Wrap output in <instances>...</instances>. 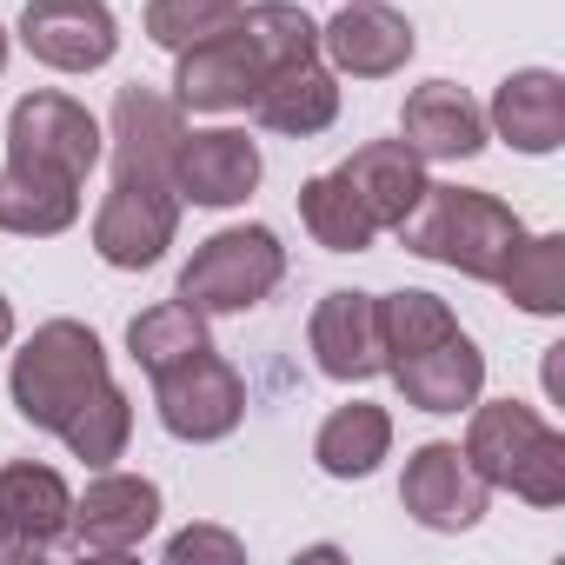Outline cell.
<instances>
[{"mask_svg": "<svg viewBox=\"0 0 565 565\" xmlns=\"http://www.w3.org/2000/svg\"><path fill=\"white\" fill-rule=\"evenodd\" d=\"M393 233H399L406 253H419L433 266H452L466 279H492V287H499L505 259L525 239V220L505 200L479 193V186H433L426 180V193L406 206V220Z\"/></svg>", "mask_w": 565, "mask_h": 565, "instance_id": "obj_1", "label": "cell"}, {"mask_svg": "<svg viewBox=\"0 0 565 565\" xmlns=\"http://www.w3.org/2000/svg\"><path fill=\"white\" fill-rule=\"evenodd\" d=\"M466 459L486 486H505L525 505H565V433L545 426L525 399H472Z\"/></svg>", "mask_w": 565, "mask_h": 565, "instance_id": "obj_2", "label": "cell"}, {"mask_svg": "<svg viewBox=\"0 0 565 565\" xmlns=\"http://www.w3.org/2000/svg\"><path fill=\"white\" fill-rule=\"evenodd\" d=\"M107 380H114V373H107L100 333L81 327V320H47V327H34V340L14 353L8 393H14V406H21L28 426L61 433Z\"/></svg>", "mask_w": 565, "mask_h": 565, "instance_id": "obj_3", "label": "cell"}, {"mask_svg": "<svg viewBox=\"0 0 565 565\" xmlns=\"http://www.w3.org/2000/svg\"><path fill=\"white\" fill-rule=\"evenodd\" d=\"M279 279H287V246L273 226H226L200 239V253L180 266V294L193 313H253Z\"/></svg>", "mask_w": 565, "mask_h": 565, "instance_id": "obj_4", "label": "cell"}, {"mask_svg": "<svg viewBox=\"0 0 565 565\" xmlns=\"http://www.w3.org/2000/svg\"><path fill=\"white\" fill-rule=\"evenodd\" d=\"M100 147H107L100 120L67 94H28L8 114V160L14 167H41V173L87 186V173L100 167Z\"/></svg>", "mask_w": 565, "mask_h": 565, "instance_id": "obj_5", "label": "cell"}, {"mask_svg": "<svg viewBox=\"0 0 565 565\" xmlns=\"http://www.w3.org/2000/svg\"><path fill=\"white\" fill-rule=\"evenodd\" d=\"M153 413H160V426H167L173 439L213 446V439H226V433L246 419V386H239V373L206 347V353H193V360L153 373Z\"/></svg>", "mask_w": 565, "mask_h": 565, "instance_id": "obj_6", "label": "cell"}, {"mask_svg": "<svg viewBox=\"0 0 565 565\" xmlns=\"http://www.w3.org/2000/svg\"><path fill=\"white\" fill-rule=\"evenodd\" d=\"M173 226H180V193L167 180L114 173V193L94 213V253L120 273H140L173 246Z\"/></svg>", "mask_w": 565, "mask_h": 565, "instance_id": "obj_7", "label": "cell"}, {"mask_svg": "<svg viewBox=\"0 0 565 565\" xmlns=\"http://www.w3.org/2000/svg\"><path fill=\"white\" fill-rule=\"evenodd\" d=\"M486 499H492V486L472 472L466 446H452V439H426V446L406 459L399 505H406L426 532H472V525L486 519Z\"/></svg>", "mask_w": 565, "mask_h": 565, "instance_id": "obj_8", "label": "cell"}, {"mask_svg": "<svg viewBox=\"0 0 565 565\" xmlns=\"http://www.w3.org/2000/svg\"><path fill=\"white\" fill-rule=\"evenodd\" d=\"M21 47L54 74H94L120 47V21L107 0H28Z\"/></svg>", "mask_w": 565, "mask_h": 565, "instance_id": "obj_9", "label": "cell"}, {"mask_svg": "<svg viewBox=\"0 0 565 565\" xmlns=\"http://www.w3.org/2000/svg\"><path fill=\"white\" fill-rule=\"evenodd\" d=\"M153 525H160V486L140 479V472H107V466H100V479L74 499L67 539H74L81 552H94V558H120V552H134Z\"/></svg>", "mask_w": 565, "mask_h": 565, "instance_id": "obj_10", "label": "cell"}, {"mask_svg": "<svg viewBox=\"0 0 565 565\" xmlns=\"http://www.w3.org/2000/svg\"><path fill=\"white\" fill-rule=\"evenodd\" d=\"M413 21L386 0H347V8L320 28V54L333 61V74H353V81H386L413 61Z\"/></svg>", "mask_w": 565, "mask_h": 565, "instance_id": "obj_11", "label": "cell"}, {"mask_svg": "<svg viewBox=\"0 0 565 565\" xmlns=\"http://www.w3.org/2000/svg\"><path fill=\"white\" fill-rule=\"evenodd\" d=\"M307 347H313L320 373H327V380H340V386H360V380L386 373V347H380V300H373V294H353V287L327 294V300L313 307Z\"/></svg>", "mask_w": 565, "mask_h": 565, "instance_id": "obj_12", "label": "cell"}, {"mask_svg": "<svg viewBox=\"0 0 565 565\" xmlns=\"http://www.w3.org/2000/svg\"><path fill=\"white\" fill-rule=\"evenodd\" d=\"M186 107L153 94V87H120L114 100V173H140V180H167L173 186V160L186 140Z\"/></svg>", "mask_w": 565, "mask_h": 565, "instance_id": "obj_13", "label": "cell"}, {"mask_svg": "<svg viewBox=\"0 0 565 565\" xmlns=\"http://www.w3.org/2000/svg\"><path fill=\"white\" fill-rule=\"evenodd\" d=\"M253 120L266 134H287V140H313L340 120V74L313 61H294V67H266L259 87H253Z\"/></svg>", "mask_w": 565, "mask_h": 565, "instance_id": "obj_14", "label": "cell"}, {"mask_svg": "<svg viewBox=\"0 0 565 565\" xmlns=\"http://www.w3.org/2000/svg\"><path fill=\"white\" fill-rule=\"evenodd\" d=\"M259 186V147L239 127H206L180 140L173 160V193L193 206H239Z\"/></svg>", "mask_w": 565, "mask_h": 565, "instance_id": "obj_15", "label": "cell"}, {"mask_svg": "<svg viewBox=\"0 0 565 565\" xmlns=\"http://www.w3.org/2000/svg\"><path fill=\"white\" fill-rule=\"evenodd\" d=\"M67 525H74V492L54 466L34 459L0 466V539L14 552H47L67 539Z\"/></svg>", "mask_w": 565, "mask_h": 565, "instance_id": "obj_16", "label": "cell"}, {"mask_svg": "<svg viewBox=\"0 0 565 565\" xmlns=\"http://www.w3.org/2000/svg\"><path fill=\"white\" fill-rule=\"evenodd\" d=\"M386 373L406 393V406H419V413H466L479 399V386H486V353L452 327L446 340H433V347H419L406 360H386Z\"/></svg>", "mask_w": 565, "mask_h": 565, "instance_id": "obj_17", "label": "cell"}, {"mask_svg": "<svg viewBox=\"0 0 565 565\" xmlns=\"http://www.w3.org/2000/svg\"><path fill=\"white\" fill-rule=\"evenodd\" d=\"M486 127L512 147V153H558L565 147V81L552 67H519L499 81Z\"/></svg>", "mask_w": 565, "mask_h": 565, "instance_id": "obj_18", "label": "cell"}, {"mask_svg": "<svg viewBox=\"0 0 565 565\" xmlns=\"http://www.w3.org/2000/svg\"><path fill=\"white\" fill-rule=\"evenodd\" d=\"M399 140L419 160H472L486 147V107L452 81H426L399 107Z\"/></svg>", "mask_w": 565, "mask_h": 565, "instance_id": "obj_19", "label": "cell"}, {"mask_svg": "<svg viewBox=\"0 0 565 565\" xmlns=\"http://www.w3.org/2000/svg\"><path fill=\"white\" fill-rule=\"evenodd\" d=\"M253 87H259V61H253L239 28L186 47L180 67H173V100L193 107V114H239L253 100Z\"/></svg>", "mask_w": 565, "mask_h": 565, "instance_id": "obj_20", "label": "cell"}, {"mask_svg": "<svg viewBox=\"0 0 565 565\" xmlns=\"http://www.w3.org/2000/svg\"><path fill=\"white\" fill-rule=\"evenodd\" d=\"M340 180L360 193V206L373 213V226L393 233V226L406 220V206L426 193V160H419L406 140H366V147L340 167Z\"/></svg>", "mask_w": 565, "mask_h": 565, "instance_id": "obj_21", "label": "cell"}, {"mask_svg": "<svg viewBox=\"0 0 565 565\" xmlns=\"http://www.w3.org/2000/svg\"><path fill=\"white\" fill-rule=\"evenodd\" d=\"M81 220V180L41 173V167H0V233L21 239H54Z\"/></svg>", "mask_w": 565, "mask_h": 565, "instance_id": "obj_22", "label": "cell"}, {"mask_svg": "<svg viewBox=\"0 0 565 565\" xmlns=\"http://www.w3.org/2000/svg\"><path fill=\"white\" fill-rule=\"evenodd\" d=\"M386 452H393V419H386V406H373V399L333 406L327 426L313 433V459H320L327 479H366Z\"/></svg>", "mask_w": 565, "mask_h": 565, "instance_id": "obj_23", "label": "cell"}, {"mask_svg": "<svg viewBox=\"0 0 565 565\" xmlns=\"http://www.w3.org/2000/svg\"><path fill=\"white\" fill-rule=\"evenodd\" d=\"M206 347H213L206 340V313H193L186 300H160V307L134 313V327H127V353H134V366L147 380L180 366V360H193V353H206Z\"/></svg>", "mask_w": 565, "mask_h": 565, "instance_id": "obj_24", "label": "cell"}, {"mask_svg": "<svg viewBox=\"0 0 565 565\" xmlns=\"http://www.w3.org/2000/svg\"><path fill=\"white\" fill-rule=\"evenodd\" d=\"M499 287H505L512 307H525L539 320H558L565 313V233H539V239L525 233L519 253L499 273Z\"/></svg>", "mask_w": 565, "mask_h": 565, "instance_id": "obj_25", "label": "cell"}, {"mask_svg": "<svg viewBox=\"0 0 565 565\" xmlns=\"http://www.w3.org/2000/svg\"><path fill=\"white\" fill-rule=\"evenodd\" d=\"M300 220H307V233L327 246V253H366L373 246V213L360 206V193L340 180V173H313L307 186H300Z\"/></svg>", "mask_w": 565, "mask_h": 565, "instance_id": "obj_26", "label": "cell"}, {"mask_svg": "<svg viewBox=\"0 0 565 565\" xmlns=\"http://www.w3.org/2000/svg\"><path fill=\"white\" fill-rule=\"evenodd\" d=\"M233 28L246 34L259 74H266V67H294V61H313V54H320V21H313L307 8H294V0H259V8H239Z\"/></svg>", "mask_w": 565, "mask_h": 565, "instance_id": "obj_27", "label": "cell"}, {"mask_svg": "<svg viewBox=\"0 0 565 565\" xmlns=\"http://www.w3.org/2000/svg\"><path fill=\"white\" fill-rule=\"evenodd\" d=\"M452 327H459V320H452V307H446L439 294H419V287L380 294V347H386V360H406V353L446 340Z\"/></svg>", "mask_w": 565, "mask_h": 565, "instance_id": "obj_28", "label": "cell"}, {"mask_svg": "<svg viewBox=\"0 0 565 565\" xmlns=\"http://www.w3.org/2000/svg\"><path fill=\"white\" fill-rule=\"evenodd\" d=\"M127 433H134V399L107 380L67 426H61V439H67V452L74 459H87V466H114L120 452H127Z\"/></svg>", "mask_w": 565, "mask_h": 565, "instance_id": "obj_29", "label": "cell"}, {"mask_svg": "<svg viewBox=\"0 0 565 565\" xmlns=\"http://www.w3.org/2000/svg\"><path fill=\"white\" fill-rule=\"evenodd\" d=\"M239 21V0H147V41L167 54H186Z\"/></svg>", "mask_w": 565, "mask_h": 565, "instance_id": "obj_30", "label": "cell"}, {"mask_svg": "<svg viewBox=\"0 0 565 565\" xmlns=\"http://www.w3.org/2000/svg\"><path fill=\"white\" fill-rule=\"evenodd\" d=\"M167 558H173V565H186V558H220V565H239V558H246V545H239L233 532H220V525H186L180 539H167Z\"/></svg>", "mask_w": 565, "mask_h": 565, "instance_id": "obj_31", "label": "cell"}, {"mask_svg": "<svg viewBox=\"0 0 565 565\" xmlns=\"http://www.w3.org/2000/svg\"><path fill=\"white\" fill-rule=\"evenodd\" d=\"M14 340V307H8V294H0V347Z\"/></svg>", "mask_w": 565, "mask_h": 565, "instance_id": "obj_32", "label": "cell"}, {"mask_svg": "<svg viewBox=\"0 0 565 565\" xmlns=\"http://www.w3.org/2000/svg\"><path fill=\"white\" fill-rule=\"evenodd\" d=\"M0 67H8V28H0Z\"/></svg>", "mask_w": 565, "mask_h": 565, "instance_id": "obj_33", "label": "cell"}]
</instances>
